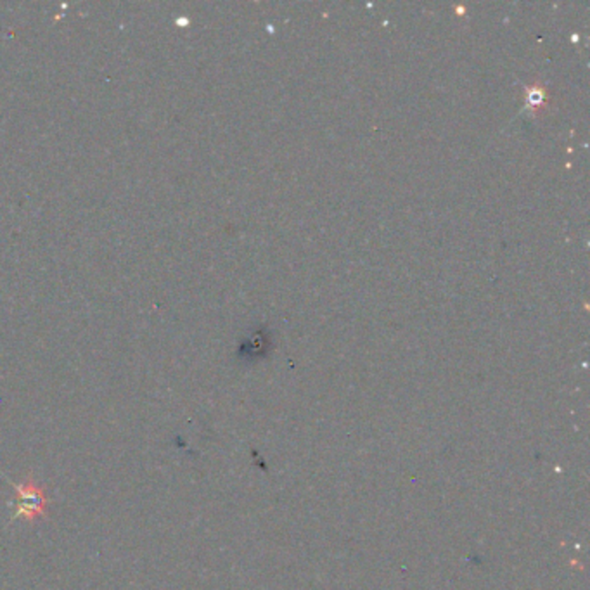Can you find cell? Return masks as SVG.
Segmentation results:
<instances>
[{"label":"cell","mask_w":590,"mask_h":590,"mask_svg":"<svg viewBox=\"0 0 590 590\" xmlns=\"http://www.w3.org/2000/svg\"><path fill=\"white\" fill-rule=\"evenodd\" d=\"M15 490H16V511H15L13 518L34 521L45 513L47 499H45L44 492L32 480L19 483L15 486Z\"/></svg>","instance_id":"1"}]
</instances>
